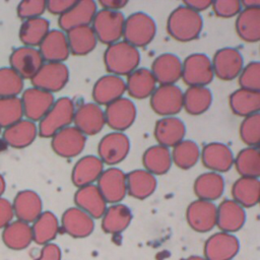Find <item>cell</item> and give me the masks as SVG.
<instances>
[{
    "instance_id": "cell-26",
    "label": "cell",
    "mask_w": 260,
    "mask_h": 260,
    "mask_svg": "<svg viewBox=\"0 0 260 260\" xmlns=\"http://www.w3.org/2000/svg\"><path fill=\"white\" fill-rule=\"evenodd\" d=\"M44 62L63 63L70 55L66 32L61 29H52L39 46Z\"/></svg>"
},
{
    "instance_id": "cell-6",
    "label": "cell",
    "mask_w": 260,
    "mask_h": 260,
    "mask_svg": "<svg viewBox=\"0 0 260 260\" xmlns=\"http://www.w3.org/2000/svg\"><path fill=\"white\" fill-rule=\"evenodd\" d=\"M182 78L189 86H207L214 78L212 63L203 53L188 55L182 62Z\"/></svg>"
},
{
    "instance_id": "cell-54",
    "label": "cell",
    "mask_w": 260,
    "mask_h": 260,
    "mask_svg": "<svg viewBox=\"0 0 260 260\" xmlns=\"http://www.w3.org/2000/svg\"><path fill=\"white\" fill-rule=\"evenodd\" d=\"M62 253L58 245L54 243L43 246L40 255L34 260H61Z\"/></svg>"
},
{
    "instance_id": "cell-43",
    "label": "cell",
    "mask_w": 260,
    "mask_h": 260,
    "mask_svg": "<svg viewBox=\"0 0 260 260\" xmlns=\"http://www.w3.org/2000/svg\"><path fill=\"white\" fill-rule=\"evenodd\" d=\"M50 31V22L44 17L23 20L19 28V40L23 46H40Z\"/></svg>"
},
{
    "instance_id": "cell-58",
    "label": "cell",
    "mask_w": 260,
    "mask_h": 260,
    "mask_svg": "<svg viewBox=\"0 0 260 260\" xmlns=\"http://www.w3.org/2000/svg\"><path fill=\"white\" fill-rule=\"evenodd\" d=\"M5 189H6V183H5V180H4L3 176L0 174V197L5 192Z\"/></svg>"
},
{
    "instance_id": "cell-42",
    "label": "cell",
    "mask_w": 260,
    "mask_h": 260,
    "mask_svg": "<svg viewBox=\"0 0 260 260\" xmlns=\"http://www.w3.org/2000/svg\"><path fill=\"white\" fill-rule=\"evenodd\" d=\"M212 104V92L207 86H189L184 91L183 109L192 116L208 111Z\"/></svg>"
},
{
    "instance_id": "cell-12",
    "label": "cell",
    "mask_w": 260,
    "mask_h": 260,
    "mask_svg": "<svg viewBox=\"0 0 260 260\" xmlns=\"http://www.w3.org/2000/svg\"><path fill=\"white\" fill-rule=\"evenodd\" d=\"M96 186L107 203H121L126 195H128L126 173L116 167L104 170Z\"/></svg>"
},
{
    "instance_id": "cell-35",
    "label": "cell",
    "mask_w": 260,
    "mask_h": 260,
    "mask_svg": "<svg viewBox=\"0 0 260 260\" xmlns=\"http://www.w3.org/2000/svg\"><path fill=\"white\" fill-rule=\"evenodd\" d=\"M231 111L239 117H248L260 113V91L238 88L230 94Z\"/></svg>"
},
{
    "instance_id": "cell-20",
    "label": "cell",
    "mask_w": 260,
    "mask_h": 260,
    "mask_svg": "<svg viewBox=\"0 0 260 260\" xmlns=\"http://www.w3.org/2000/svg\"><path fill=\"white\" fill-rule=\"evenodd\" d=\"M73 123L85 136L95 135L106 125L105 112L95 103L83 104L75 110Z\"/></svg>"
},
{
    "instance_id": "cell-10",
    "label": "cell",
    "mask_w": 260,
    "mask_h": 260,
    "mask_svg": "<svg viewBox=\"0 0 260 260\" xmlns=\"http://www.w3.org/2000/svg\"><path fill=\"white\" fill-rule=\"evenodd\" d=\"M214 76L223 81L238 78L244 68V59L239 50L232 47L218 49L211 60Z\"/></svg>"
},
{
    "instance_id": "cell-25",
    "label": "cell",
    "mask_w": 260,
    "mask_h": 260,
    "mask_svg": "<svg viewBox=\"0 0 260 260\" xmlns=\"http://www.w3.org/2000/svg\"><path fill=\"white\" fill-rule=\"evenodd\" d=\"M246 222V211L233 199H225L217 206L216 226L220 232L234 234Z\"/></svg>"
},
{
    "instance_id": "cell-5",
    "label": "cell",
    "mask_w": 260,
    "mask_h": 260,
    "mask_svg": "<svg viewBox=\"0 0 260 260\" xmlns=\"http://www.w3.org/2000/svg\"><path fill=\"white\" fill-rule=\"evenodd\" d=\"M125 19L126 17L121 11L98 10L91 23L98 42L110 46L121 41L124 34Z\"/></svg>"
},
{
    "instance_id": "cell-52",
    "label": "cell",
    "mask_w": 260,
    "mask_h": 260,
    "mask_svg": "<svg viewBox=\"0 0 260 260\" xmlns=\"http://www.w3.org/2000/svg\"><path fill=\"white\" fill-rule=\"evenodd\" d=\"M14 217L12 203L6 198L0 197V229L7 226Z\"/></svg>"
},
{
    "instance_id": "cell-22",
    "label": "cell",
    "mask_w": 260,
    "mask_h": 260,
    "mask_svg": "<svg viewBox=\"0 0 260 260\" xmlns=\"http://www.w3.org/2000/svg\"><path fill=\"white\" fill-rule=\"evenodd\" d=\"M126 92L125 80L117 75L107 74L100 77L92 87V99L99 106H108L122 98Z\"/></svg>"
},
{
    "instance_id": "cell-16",
    "label": "cell",
    "mask_w": 260,
    "mask_h": 260,
    "mask_svg": "<svg viewBox=\"0 0 260 260\" xmlns=\"http://www.w3.org/2000/svg\"><path fill=\"white\" fill-rule=\"evenodd\" d=\"M23 114L27 120L41 121L55 103L53 93L37 87L26 88L21 94Z\"/></svg>"
},
{
    "instance_id": "cell-34",
    "label": "cell",
    "mask_w": 260,
    "mask_h": 260,
    "mask_svg": "<svg viewBox=\"0 0 260 260\" xmlns=\"http://www.w3.org/2000/svg\"><path fill=\"white\" fill-rule=\"evenodd\" d=\"M193 190L197 199L213 202L224 192L223 177L215 172H205L195 179Z\"/></svg>"
},
{
    "instance_id": "cell-36",
    "label": "cell",
    "mask_w": 260,
    "mask_h": 260,
    "mask_svg": "<svg viewBox=\"0 0 260 260\" xmlns=\"http://www.w3.org/2000/svg\"><path fill=\"white\" fill-rule=\"evenodd\" d=\"M132 212L123 203L112 204L109 206L102 217V230L106 234L118 235L123 233L131 223Z\"/></svg>"
},
{
    "instance_id": "cell-32",
    "label": "cell",
    "mask_w": 260,
    "mask_h": 260,
    "mask_svg": "<svg viewBox=\"0 0 260 260\" xmlns=\"http://www.w3.org/2000/svg\"><path fill=\"white\" fill-rule=\"evenodd\" d=\"M126 180L128 195L138 200L151 196L157 187L155 176L144 169H137L127 173Z\"/></svg>"
},
{
    "instance_id": "cell-51",
    "label": "cell",
    "mask_w": 260,
    "mask_h": 260,
    "mask_svg": "<svg viewBox=\"0 0 260 260\" xmlns=\"http://www.w3.org/2000/svg\"><path fill=\"white\" fill-rule=\"evenodd\" d=\"M211 8L216 16L231 18L237 16L242 11L243 5L239 0H216L212 2Z\"/></svg>"
},
{
    "instance_id": "cell-3",
    "label": "cell",
    "mask_w": 260,
    "mask_h": 260,
    "mask_svg": "<svg viewBox=\"0 0 260 260\" xmlns=\"http://www.w3.org/2000/svg\"><path fill=\"white\" fill-rule=\"evenodd\" d=\"M75 105L68 96L55 101L47 115L40 121L38 133L43 138H52L57 132L73 123Z\"/></svg>"
},
{
    "instance_id": "cell-13",
    "label": "cell",
    "mask_w": 260,
    "mask_h": 260,
    "mask_svg": "<svg viewBox=\"0 0 260 260\" xmlns=\"http://www.w3.org/2000/svg\"><path fill=\"white\" fill-rule=\"evenodd\" d=\"M217 206L211 201L196 199L186 210L189 226L198 233H207L216 226Z\"/></svg>"
},
{
    "instance_id": "cell-47",
    "label": "cell",
    "mask_w": 260,
    "mask_h": 260,
    "mask_svg": "<svg viewBox=\"0 0 260 260\" xmlns=\"http://www.w3.org/2000/svg\"><path fill=\"white\" fill-rule=\"evenodd\" d=\"M23 80L11 67L0 68V98L17 96L22 92Z\"/></svg>"
},
{
    "instance_id": "cell-18",
    "label": "cell",
    "mask_w": 260,
    "mask_h": 260,
    "mask_svg": "<svg viewBox=\"0 0 260 260\" xmlns=\"http://www.w3.org/2000/svg\"><path fill=\"white\" fill-rule=\"evenodd\" d=\"M44 63L39 49L32 47H19L9 57L10 67L23 79H31Z\"/></svg>"
},
{
    "instance_id": "cell-41",
    "label": "cell",
    "mask_w": 260,
    "mask_h": 260,
    "mask_svg": "<svg viewBox=\"0 0 260 260\" xmlns=\"http://www.w3.org/2000/svg\"><path fill=\"white\" fill-rule=\"evenodd\" d=\"M70 54L85 56L92 52L98 44L96 36L91 25L75 27L66 32Z\"/></svg>"
},
{
    "instance_id": "cell-14",
    "label": "cell",
    "mask_w": 260,
    "mask_h": 260,
    "mask_svg": "<svg viewBox=\"0 0 260 260\" xmlns=\"http://www.w3.org/2000/svg\"><path fill=\"white\" fill-rule=\"evenodd\" d=\"M86 143V136L75 126H68L57 132L51 141L54 152L65 158H71L79 155Z\"/></svg>"
},
{
    "instance_id": "cell-33",
    "label": "cell",
    "mask_w": 260,
    "mask_h": 260,
    "mask_svg": "<svg viewBox=\"0 0 260 260\" xmlns=\"http://www.w3.org/2000/svg\"><path fill=\"white\" fill-rule=\"evenodd\" d=\"M236 32L246 43L260 42V9L243 7L235 22Z\"/></svg>"
},
{
    "instance_id": "cell-61",
    "label": "cell",
    "mask_w": 260,
    "mask_h": 260,
    "mask_svg": "<svg viewBox=\"0 0 260 260\" xmlns=\"http://www.w3.org/2000/svg\"><path fill=\"white\" fill-rule=\"evenodd\" d=\"M1 131H2V128H1V127H0V133H1Z\"/></svg>"
},
{
    "instance_id": "cell-53",
    "label": "cell",
    "mask_w": 260,
    "mask_h": 260,
    "mask_svg": "<svg viewBox=\"0 0 260 260\" xmlns=\"http://www.w3.org/2000/svg\"><path fill=\"white\" fill-rule=\"evenodd\" d=\"M76 0H49L47 1V10L55 15H62L68 11L74 4Z\"/></svg>"
},
{
    "instance_id": "cell-24",
    "label": "cell",
    "mask_w": 260,
    "mask_h": 260,
    "mask_svg": "<svg viewBox=\"0 0 260 260\" xmlns=\"http://www.w3.org/2000/svg\"><path fill=\"white\" fill-rule=\"evenodd\" d=\"M183 64L181 59L173 53H164L158 55L152 62L150 70L160 84H176L182 78Z\"/></svg>"
},
{
    "instance_id": "cell-59",
    "label": "cell",
    "mask_w": 260,
    "mask_h": 260,
    "mask_svg": "<svg viewBox=\"0 0 260 260\" xmlns=\"http://www.w3.org/2000/svg\"><path fill=\"white\" fill-rule=\"evenodd\" d=\"M184 260H206L204 257L202 256H197V255H193V256H189L188 258L184 259Z\"/></svg>"
},
{
    "instance_id": "cell-21",
    "label": "cell",
    "mask_w": 260,
    "mask_h": 260,
    "mask_svg": "<svg viewBox=\"0 0 260 260\" xmlns=\"http://www.w3.org/2000/svg\"><path fill=\"white\" fill-rule=\"evenodd\" d=\"M61 229L74 239L90 236L94 230V219L78 207L67 208L61 217Z\"/></svg>"
},
{
    "instance_id": "cell-49",
    "label": "cell",
    "mask_w": 260,
    "mask_h": 260,
    "mask_svg": "<svg viewBox=\"0 0 260 260\" xmlns=\"http://www.w3.org/2000/svg\"><path fill=\"white\" fill-rule=\"evenodd\" d=\"M238 80L240 87L260 91V61H253L244 66Z\"/></svg>"
},
{
    "instance_id": "cell-46",
    "label": "cell",
    "mask_w": 260,
    "mask_h": 260,
    "mask_svg": "<svg viewBox=\"0 0 260 260\" xmlns=\"http://www.w3.org/2000/svg\"><path fill=\"white\" fill-rule=\"evenodd\" d=\"M23 107L20 98H0V127L7 128L23 119Z\"/></svg>"
},
{
    "instance_id": "cell-56",
    "label": "cell",
    "mask_w": 260,
    "mask_h": 260,
    "mask_svg": "<svg viewBox=\"0 0 260 260\" xmlns=\"http://www.w3.org/2000/svg\"><path fill=\"white\" fill-rule=\"evenodd\" d=\"M212 2L213 1H210V0H188V1H184L183 4L193 9L194 11L200 13L201 11H204L207 8H210L212 5Z\"/></svg>"
},
{
    "instance_id": "cell-40",
    "label": "cell",
    "mask_w": 260,
    "mask_h": 260,
    "mask_svg": "<svg viewBox=\"0 0 260 260\" xmlns=\"http://www.w3.org/2000/svg\"><path fill=\"white\" fill-rule=\"evenodd\" d=\"M32 242L45 246L52 243L58 236L60 224L57 216L52 211H43L32 222Z\"/></svg>"
},
{
    "instance_id": "cell-57",
    "label": "cell",
    "mask_w": 260,
    "mask_h": 260,
    "mask_svg": "<svg viewBox=\"0 0 260 260\" xmlns=\"http://www.w3.org/2000/svg\"><path fill=\"white\" fill-rule=\"evenodd\" d=\"M241 2L243 7H253L260 9V0H244Z\"/></svg>"
},
{
    "instance_id": "cell-17",
    "label": "cell",
    "mask_w": 260,
    "mask_h": 260,
    "mask_svg": "<svg viewBox=\"0 0 260 260\" xmlns=\"http://www.w3.org/2000/svg\"><path fill=\"white\" fill-rule=\"evenodd\" d=\"M98 12V4L93 0H80L58 18L62 31L67 32L75 27L90 25Z\"/></svg>"
},
{
    "instance_id": "cell-55",
    "label": "cell",
    "mask_w": 260,
    "mask_h": 260,
    "mask_svg": "<svg viewBox=\"0 0 260 260\" xmlns=\"http://www.w3.org/2000/svg\"><path fill=\"white\" fill-rule=\"evenodd\" d=\"M99 4L102 6V9L112 10V11H121L127 4V0H100Z\"/></svg>"
},
{
    "instance_id": "cell-7",
    "label": "cell",
    "mask_w": 260,
    "mask_h": 260,
    "mask_svg": "<svg viewBox=\"0 0 260 260\" xmlns=\"http://www.w3.org/2000/svg\"><path fill=\"white\" fill-rule=\"evenodd\" d=\"M183 90L176 84H160L150 95V108L160 117L176 116L183 110Z\"/></svg>"
},
{
    "instance_id": "cell-8",
    "label": "cell",
    "mask_w": 260,
    "mask_h": 260,
    "mask_svg": "<svg viewBox=\"0 0 260 260\" xmlns=\"http://www.w3.org/2000/svg\"><path fill=\"white\" fill-rule=\"evenodd\" d=\"M69 80V70L64 63L45 62L30 79L34 87L54 93L65 87Z\"/></svg>"
},
{
    "instance_id": "cell-9",
    "label": "cell",
    "mask_w": 260,
    "mask_h": 260,
    "mask_svg": "<svg viewBox=\"0 0 260 260\" xmlns=\"http://www.w3.org/2000/svg\"><path fill=\"white\" fill-rule=\"evenodd\" d=\"M130 151V140L124 132L113 131L106 134L98 144V156L108 166L122 162Z\"/></svg>"
},
{
    "instance_id": "cell-44",
    "label": "cell",
    "mask_w": 260,
    "mask_h": 260,
    "mask_svg": "<svg viewBox=\"0 0 260 260\" xmlns=\"http://www.w3.org/2000/svg\"><path fill=\"white\" fill-rule=\"evenodd\" d=\"M234 166L241 177L260 178V150L258 147L247 146L235 156Z\"/></svg>"
},
{
    "instance_id": "cell-38",
    "label": "cell",
    "mask_w": 260,
    "mask_h": 260,
    "mask_svg": "<svg viewBox=\"0 0 260 260\" xmlns=\"http://www.w3.org/2000/svg\"><path fill=\"white\" fill-rule=\"evenodd\" d=\"M233 200L244 208H250L259 204L260 179L240 177L232 186Z\"/></svg>"
},
{
    "instance_id": "cell-37",
    "label": "cell",
    "mask_w": 260,
    "mask_h": 260,
    "mask_svg": "<svg viewBox=\"0 0 260 260\" xmlns=\"http://www.w3.org/2000/svg\"><path fill=\"white\" fill-rule=\"evenodd\" d=\"M2 242L10 250L21 251L32 243V231L29 223L12 220L2 231Z\"/></svg>"
},
{
    "instance_id": "cell-29",
    "label": "cell",
    "mask_w": 260,
    "mask_h": 260,
    "mask_svg": "<svg viewBox=\"0 0 260 260\" xmlns=\"http://www.w3.org/2000/svg\"><path fill=\"white\" fill-rule=\"evenodd\" d=\"M104 172V162L96 155H84L79 158L71 172L72 184L81 188L96 182Z\"/></svg>"
},
{
    "instance_id": "cell-28",
    "label": "cell",
    "mask_w": 260,
    "mask_h": 260,
    "mask_svg": "<svg viewBox=\"0 0 260 260\" xmlns=\"http://www.w3.org/2000/svg\"><path fill=\"white\" fill-rule=\"evenodd\" d=\"M12 207L18 220L32 223L43 212V201L37 192L22 190L15 195Z\"/></svg>"
},
{
    "instance_id": "cell-60",
    "label": "cell",
    "mask_w": 260,
    "mask_h": 260,
    "mask_svg": "<svg viewBox=\"0 0 260 260\" xmlns=\"http://www.w3.org/2000/svg\"><path fill=\"white\" fill-rule=\"evenodd\" d=\"M258 149H259V150H260V144H259V145H258Z\"/></svg>"
},
{
    "instance_id": "cell-4",
    "label": "cell",
    "mask_w": 260,
    "mask_h": 260,
    "mask_svg": "<svg viewBox=\"0 0 260 260\" xmlns=\"http://www.w3.org/2000/svg\"><path fill=\"white\" fill-rule=\"evenodd\" d=\"M156 35V23L153 18L145 12L137 11L131 13L125 19L123 41L139 48L149 45Z\"/></svg>"
},
{
    "instance_id": "cell-15",
    "label": "cell",
    "mask_w": 260,
    "mask_h": 260,
    "mask_svg": "<svg viewBox=\"0 0 260 260\" xmlns=\"http://www.w3.org/2000/svg\"><path fill=\"white\" fill-rule=\"evenodd\" d=\"M240 250V242L234 234L218 232L211 235L204 244L206 260H232Z\"/></svg>"
},
{
    "instance_id": "cell-50",
    "label": "cell",
    "mask_w": 260,
    "mask_h": 260,
    "mask_svg": "<svg viewBox=\"0 0 260 260\" xmlns=\"http://www.w3.org/2000/svg\"><path fill=\"white\" fill-rule=\"evenodd\" d=\"M46 10V0H23L18 3L16 8L17 16L22 20L42 17Z\"/></svg>"
},
{
    "instance_id": "cell-48",
    "label": "cell",
    "mask_w": 260,
    "mask_h": 260,
    "mask_svg": "<svg viewBox=\"0 0 260 260\" xmlns=\"http://www.w3.org/2000/svg\"><path fill=\"white\" fill-rule=\"evenodd\" d=\"M239 133L241 140L251 147L260 144V113L245 117L240 125Z\"/></svg>"
},
{
    "instance_id": "cell-30",
    "label": "cell",
    "mask_w": 260,
    "mask_h": 260,
    "mask_svg": "<svg viewBox=\"0 0 260 260\" xmlns=\"http://www.w3.org/2000/svg\"><path fill=\"white\" fill-rule=\"evenodd\" d=\"M126 91L135 100L150 98L156 88V80L150 69L138 67L126 78Z\"/></svg>"
},
{
    "instance_id": "cell-45",
    "label": "cell",
    "mask_w": 260,
    "mask_h": 260,
    "mask_svg": "<svg viewBox=\"0 0 260 260\" xmlns=\"http://www.w3.org/2000/svg\"><path fill=\"white\" fill-rule=\"evenodd\" d=\"M171 154L173 164L181 170H189L199 161L201 150L195 141L184 139L172 148Z\"/></svg>"
},
{
    "instance_id": "cell-19",
    "label": "cell",
    "mask_w": 260,
    "mask_h": 260,
    "mask_svg": "<svg viewBox=\"0 0 260 260\" xmlns=\"http://www.w3.org/2000/svg\"><path fill=\"white\" fill-rule=\"evenodd\" d=\"M200 159L210 172L225 173L234 166L235 156L232 149L221 142H210L201 149Z\"/></svg>"
},
{
    "instance_id": "cell-27",
    "label": "cell",
    "mask_w": 260,
    "mask_h": 260,
    "mask_svg": "<svg viewBox=\"0 0 260 260\" xmlns=\"http://www.w3.org/2000/svg\"><path fill=\"white\" fill-rule=\"evenodd\" d=\"M74 203L93 219L102 218L108 208L107 201L94 184L78 188L74 194Z\"/></svg>"
},
{
    "instance_id": "cell-23",
    "label": "cell",
    "mask_w": 260,
    "mask_h": 260,
    "mask_svg": "<svg viewBox=\"0 0 260 260\" xmlns=\"http://www.w3.org/2000/svg\"><path fill=\"white\" fill-rule=\"evenodd\" d=\"M153 135L157 144L173 148L184 140L186 135L185 123L178 117H161L156 121Z\"/></svg>"
},
{
    "instance_id": "cell-11",
    "label": "cell",
    "mask_w": 260,
    "mask_h": 260,
    "mask_svg": "<svg viewBox=\"0 0 260 260\" xmlns=\"http://www.w3.org/2000/svg\"><path fill=\"white\" fill-rule=\"evenodd\" d=\"M106 124L117 132H124L135 122L137 116L136 106L129 98L122 96L106 107Z\"/></svg>"
},
{
    "instance_id": "cell-1",
    "label": "cell",
    "mask_w": 260,
    "mask_h": 260,
    "mask_svg": "<svg viewBox=\"0 0 260 260\" xmlns=\"http://www.w3.org/2000/svg\"><path fill=\"white\" fill-rule=\"evenodd\" d=\"M203 28V19L199 12L183 3L176 7L167 19V31L176 41L187 43L199 38Z\"/></svg>"
},
{
    "instance_id": "cell-2",
    "label": "cell",
    "mask_w": 260,
    "mask_h": 260,
    "mask_svg": "<svg viewBox=\"0 0 260 260\" xmlns=\"http://www.w3.org/2000/svg\"><path fill=\"white\" fill-rule=\"evenodd\" d=\"M104 64L109 74L128 76L140 64V52L125 41L108 46L104 53Z\"/></svg>"
},
{
    "instance_id": "cell-31",
    "label": "cell",
    "mask_w": 260,
    "mask_h": 260,
    "mask_svg": "<svg viewBox=\"0 0 260 260\" xmlns=\"http://www.w3.org/2000/svg\"><path fill=\"white\" fill-rule=\"evenodd\" d=\"M38 134V127L35 122L22 119L4 129L2 140L6 145L20 149L29 146L35 141Z\"/></svg>"
},
{
    "instance_id": "cell-39",
    "label": "cell",
    "mask_w": 260,
    "mask_h": 260,
    "mask_svg": "<svg viewBox=\"0 0 260 260\" xmlns=\"http://www.w3.org/2000/svg\"><path fill=\"white\" fill-rule=\"evenodd\" d=\"M144 170L154 176L167 174L173 164L170 148L155 144L148 147L142 154Z\"/></svg>"
},
{
    "instance_id": "cell-62",
    "label": "cell",
    "mask_w": 260,
    "mask_h": 260,
    "mask_svg": "<svg viewBox=\"0 0 260 260\" xmlns=\"http://www.w3.org/2000/svg\"><path fill=\"white\" fill-rule=\"evenodd\" d=\"M259 204H260V201H259Z\"/></svg>"
}]
</instances>
